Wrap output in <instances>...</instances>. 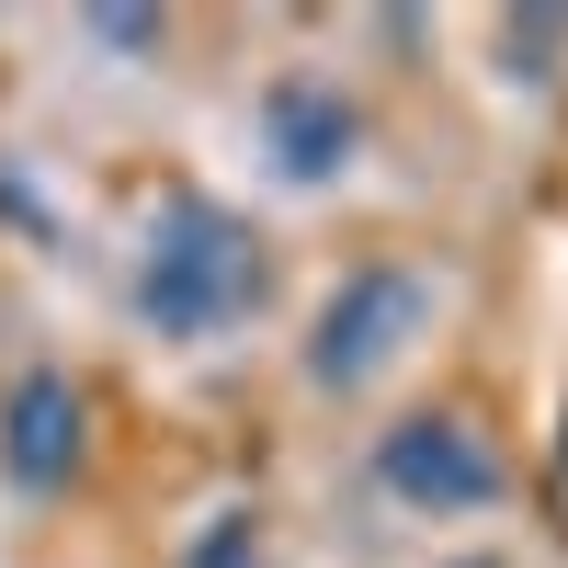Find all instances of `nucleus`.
I'll list each match as a JSON object with an SVG mask.
<instances>
[{"mask_svg":"<svg viewBox=\"0 0 568 568\" xmlns=\"http://www.w3.org/2000/svg\"><path fill=\"white\" fill-rule=\"evenodd\" d=\"M375 478H387V500H409V511H478V500H500V455L466 433V420L420 409V420H398V433L375 444Z\"/></svg>","mask_w":568,"mask_h":568,"instance_id":"nucleus-3","label":"nucleus"},{"mask_svg":"<svg viewBox=\"0 0 568 568\" xmlns=\"http://www.w3.org/2000/svg\"><path fill=\"white\" fill-rule=\"evenodd\" d=\"M455 568H489V557H455Z\"/></svg>","mask_w":568,"mask_h":568,"instance_id":"nucleus-7","label":"nucleus"},{"mask_svg":"<svg viewBox=\"0 0 568 568\" xmlns=\"http://www.w3.org/2000/svg\"><path fill=\"white\" fill-rule=\"evenodd\" d=\"M80 387L58 364H34V375H12V398H0V466H12L23 489H69V466H80Z\"/></svg>","mask_w":568,"mask_h":568,"instance_id":"nucleus-4","label":"nucleus"},{"mask_svg":"<svg viewBox=\"0 0 568 568\" xmlns=\"http://www.w3.org/2000/svg\"><path fill=\"white\" fill-rule=\"evenodd\" d=\"M194 568H273V546H262V524H251V511H227V524H205Z\"/></svg>","mask_w":568,"mask_h":568,"instance_id":"nucleus-6","label":"nucleus"},{"mask_svg":"<svg viewBox=\"0 0 568 568\" xmlns=\"http://www.w3.org/2000/svg\"><path fill=\"white\" fill-rule=\"evenodd\" d=\"M420 329H433V284L420 273H398V262H375V273H353L342 296L318 307V342H307V375L318 387H364V375H387Z\"/></svg>","mask_w":568,"mask_h":568,"instance_id":"nucleus-2","label":"nucleus"},{"mask_svg":"<svg viewBox=\"0 0 568 568\" xmlns=\"http://www.w3.org/2000/svg\"><path fill=\"white\" fill-rule=\"evenodd\" d=\"M262 284H273V262L227 205H171L136 251V318L171 329V342H216L262 307Z\"/></svg>","mask_w":568,"mask_h":568,"instance_id":"nucleus-1","label":"nucleus"},{"mask_svg":"<svg viewBox=\"0 0 568 568\" xmlns=\"http://www.w3.org/2000/svg\"><path fill=\"white\" fill-rule=\"evenodd\" d=\"M262 136H273V160L296 171V182H329V171L353 160L364 125H353V103H342L329 80H284L273 103H262Z\"/></svg>","mask_w":568,"mask_h":568,"instance_id":"nucleus-5","label":"nucleus"}]
</instances>
